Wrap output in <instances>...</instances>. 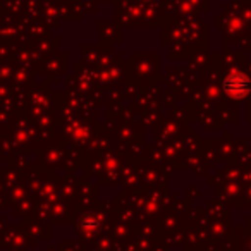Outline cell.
I'll return each mask as SVG.
<instances>
[{"mask_svg":"<svg viewBox=\"0 0 251 251\" xmlns=\"http://www.w3.org/2000/svg\"><path fill=\"white\" fill-rule=\"evenodd\" d=\"M222 88L230 98H244L251 90V83L243 73H230L224 79Z\"/></svg>","mask_w":251,"mask_h":251,"instance_id":"cell-1","label":"cell"}]
</instances>
